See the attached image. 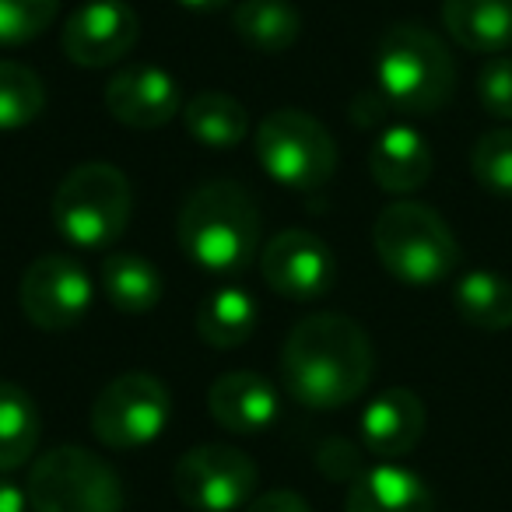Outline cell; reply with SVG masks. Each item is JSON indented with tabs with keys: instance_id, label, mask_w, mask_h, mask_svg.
I'll return each mask as SVG.
<instances>
[{
	"instance_id": "cell-1",
	"label": "cell",
	"mask_w": 512,
	"mask_h": 512,
	"mask_svg": "<svg viewBox=\"0 0 512 512\" xmlns=\"http://www.w3.org/2000/svg\"><path fill=\"white\" fill-rule=\"evenodd\" d=\"M376 351L362 323L341 313H316L292 327L281 348L288 397L313 411H334L358 400L372 383Z\"/></svg>"
},
{
	"instance_id": "cell-2",
	"label": "cell",
	"mask_w": 512,
	"mask_h": 512,
	"mask_svg": "<svg viewBox=\"0 0 512 512\" xmlns=\"http://www.w3.org/2000/svg\"><path fill=\"white\" fill-rule=\"evenodd\" d=\"M179 249L211 274H242L260 246V207L232 179L200 183L176 218Z\"/></svg>"
},
{
	"instance_id": "cell-3",
	"label": "cell",
	"mask_w": 512,
	"mask_h": 512,
	"mask_svg": "<svg viewBox=\"0 0 512 512\" xmlns=\"http://www.w3.org/2000/svg\"><path fill=\"white\" fill-rule=\"evenodd\" d=\"M376 88L386 106L400 109V113H435L453 99V53L425 25H390L376 46Z\"/></svg>"
},
{
	"instance_id": "cell-4",
	"label": "cell",
	"mask_w": 512,
	"mask_h": 512,
	"mask_svg": "<svg viewBox=\"0 0 512 512\" xmlns=\"http://www.w3.org/2000/svg\"><path fill=\"white\" fill-rule=\"evenodd\" d=\"M372 246L390 278L407 288L442 285L460 264V242L439 211L418 200H393L372 225Z\"/></svg>"
},
{
	"instance_id": "cell-5",
	"label": "cell",
	"mask_w": 512,
	"mask_h": 512,
	"mask_svg": "<svg viewBox=\"0 0 512 512\" xmlns=\"http://www.w3.org/2000/svg\"><path fill=\"white\" fill-rule=\"evenodd\" d=\"M53 225L78 249H109L123 239L134 214L130 179L109 162H85L60 179L53 193Z\"/></svg>"
},
{
	"instance_id": "cell-6",
	"label": "cell",
	"mask_w": 512,
	"mask_h": 512,
	"mask_svg": "<svg viewBox=\"0 0 512 512\" xmlns=\"http://www.w3.org/2000/svg\"><path fill=\"white\" fill-rule=\"evenodd\" d=\"M32 512H123L120 474L85 446H57L43 453L25 481Z\"/></svg>"
},
{
	"instance_id": "cell-7",
	"label": "cell",
	"mask_w": 512,
	"mask_h": 512,
	"mask_svg": "<svg viewBox=\"0 0 512 512\" xmlns=\"http://www.w3.org/2000/svg\"><path fill=\"white\" fill-rule=\"evenodd\" d=\"M256 158L288 190H320L337 172V144L330 130L302 109H274L253 134Z\"/></svg>"
},
{
	"instance_id": "cell-8",
	"label": "cell",
	"mask_w": 512,
	"mask_h": 512,
	"mask_svg": "<svg viewBox=\"0 0 512 512\" xmlns=\"http://www.w3.org/2000/svg\"><path fill=\"white\" fill-rule=\"evenodd\" d=\"M172 400L151 372H123L92 404V432L106 449L127 453L155 442L165 432Z\"/></svg>"
},
{
	"instance_id": "cell-9",
	"label": "cell",
	"mask_w": 512,
	"mask_h": 512,
	"mask_svg": "<svg viewBox=\"0 0 512 512\" xmlns=\"http://www.w3.org/2000/svg\"><path fill=\"white\" fill-rule=\"evenodd\" d=\"M256 481H260V470L253 456L225 442H204V446L186 449L172 470V488L179 502L197 512L242 509L249 505Z\"/></svg>"
},
{
	"instance_id": "cell-10",
	"label": "cell",
	"mask_w": 512,
	"mask_h": 512,
	"mask_svg": "<svg viewBox=\"0 0 512 512\" xmlns=\"http://www.w3.org/2000/svg\"><path fill=\"white\" fill-rule=\"evenodd\" d=\"M18 306L39 330H71L92 309V278L67 253L36 256L18 285Z\"/></svg>"
},
{
	"instance_id": "cell-11",
	"label": "cell",
	"mask_w": 512,
	"mask_h": 512,
	"mask_svg": "<svg viewBox=\"0 0 512 512\" xmlns=\"http://www.w3.org/2000/svg\"><path fill=\"white\" fill-rule=\"evenodd\" d=\"M141 36V18L127 0H85L64 22L60 46L78 67L120 64Z\"/></svg>"
},
{
	"instance_id": "cell-12",
	"label": "cell",
	"mask_w": 512,
	"mask_h": 512,
	"mask_svg": "<svg viewBox=\"0 0 512 512\" xmlns=\"http://www.w3.org/2000/svg\"><path fill=\"white\" fill-rule=\"evenodd\" d=\"M260 274L278 295L295 302L320 299L337 278L330 246L306 228H285L260 253Z\"/></svg>"
},
{
	"instance_id": "cell-13",
	"label": "cell",
	"mask_w": 512,
	"mask_h": 512,
	"mask_svg": "<svg viewBox=\"0 0 512 512\" xmlns=\"http://www.w3.org/2000/svg\"><path fill=\"white\" fill-rule=\"evenodd\" d=\"M106 109L130 130H158L183 113V92L179 81L155 64L123 67L106 85Z\"/></svg>"
},
{
	"instance_id": "cell-14",
	"label": "cell",
	"mask_w": 512,
	"mask_h": 512,
	"mask_svg": "<svg viewBox=\"0 0 512 512\" xmlns=\"http://www.w3.org/2000/svg\"><path fill=\"white\" fill-rule=\"evenodd\" d=\"M425 404L414 390L393 386L372 397L362 411V446L379 460H400L425 435Z\"/></svg>"
},
{
	"instance_id": "cell-15",
	"label": "cell",
	"mask_w": 512,
	"mask_h": 512,
	"mask_svg": "<svg viewBox=\"0 0 512 512\" xmlns=\"http://www.w3.org/2000/svg\"><path fill=\"white\" fill-rule=\"evenodd\" d=\"M207 411L225 432L253 435L278 421L281 400L271 379L260 372H225L207 390Z\"/></svg>"
},
{
	"instance_id": "cell-16",
	"label": "cell",
	"mask_w": 512,
	"mask_h": 512,
	"mask_svg": "<svg viewBox=\"0 0 512 512\" xmlns=\"http://www.w3.org/2000/svg\"><path fill=\"white\" fill-rule=\"evenodd\" d=\"M432 165V148L414 127H386L369 148L372 179L379 190L397 193V197L421 190L432 179Z\"/></svg>"
},
{
	"instance_id": "cell-17",
	"label": "cell",
	"mask_w": 512,
	"mask_h": 512,
	"mask_svg": "<svg viewBox=\"0 0 512 512\" xmlns=\"http://www.w3.org/2000/svg\"><path fill=\"white\" fill-rule=\"evenodd\" d=\"M344 512H435V498L421 474L397 463H379L351 481Z\"/></svg>"
},
{
	"instance_id": "cell-18",
	"label": "cell",
	"mask_w": 512,
	"mask_h": 512,
	"mask_svg": "<svg viewBox=\"0 0 512 512\" xmlns=\"http://www.w3.org/2000/svg\"><path fill=\"white\" fill-rule=\"evenodd\" d=\"M442 25L463 50L498 57L512 46V0H442Z\"/></svg>"
},
{
	"instance_id": "cell-19",
	"label": "cell",
	"mask_w": 512,
	"mask_h": 512,
	"mask_svg": "<svg viewBox=\"0 0 512 512\" xmlns=\"http://www.w3.org/2000/svg\"><path fill=\"white\" fill-rule=\"evenodd\" d=\"M102 292L123 316H144L162 302L165 281L141 253H109L102 260Z\"/></svg>"
},
{
	"instance_id": "cell-20",
	"label": "cell",
	"mask_w": 512,
	"mask_h": 512,
	"mask_svg": "<svg viewBox=\"0 0 512 512\" xmlns=\"http://www.w3.org/2000/svg\"><path fill=\"white\" fill-rule=\"evenodd\" d=\"M183 127L193 141H200L204 148L228 151L239 148L249 134V113L239 99H232L228 92H197L183 106Z\"/></svg>"
},
{
	"instance_id": "cell-21",
	"label": "cell",
	"mask_w": 512,
	"mask_h": 512,
	"mask_svg": "<svg viewBox=\"0 0 512 512\" xmlns=\"http://www.w3.org/2000/svg\"><path fill=\"white\" fill-rule=\"evenodd\" d=\"M453 309L467 327L498 330L512 327V281L495 271H470L453 285Z\"/></svg>"
},
{
	"instance_id": "cell-22",
	"label": "cell",
	"mask_w": 512,
	"mask_h": 512,
	"mask_svg": "<svg viewBox=\"0 0 512 512\" xmlns=\"http://www.w3.org/2000/svg\"><path fill=\"white\" fill-rule=\"evenodd\" d=\"M193 323H197V337L207 348H242L256 330V299L242 288H218L200 302Z\"/></svg>"
},
{
	"instance_id": "cell-23",
	"label": "cell",
	"mask_w": 512,
	"mask_h": 512,
	"mask_svg": "<svg viewBox=\"0 0 512 512\" xmlns=\"http://www.w3.org/2000/svg\"><path fill=\"white\" fill-rule=\"evenodd\" d=\"M43 418L29 390L0 379V474L25 467L36 456Z\"/></svg>"
},
{
	"instance_id": "cell-24",
	"label": "cell",
	"mask_w": 512,
	"mask_h": 512,
	"mask_svg": "<svg viewBox=\"0 0 512 512\" xmlns=\"http://www.w3.org/2000/svg\"><path fill=\"white\" fill-rule=\"evenodd\" d=\"M239 39L256 53H281L295 46L302 15L292 0H242L232 15Z\"/></svg>"
},
{
	"instance_id": "cell-25",
	"label": "cell",
	"mask_w": 512,
	"mask_h": 512,
	"mask_svg": "<svg viewBox=\"0 0 512 512\" xmlns=\"http://www.w3.org/2000/svg\"><path fill=\"white\" fill-rule=\"evenodd\" d=\"M46 109V85L32 67L0 60V130H22Z\"/></svg>"
},
{
	"instance_id": "cell-26",
	"label": "cell",
	"mask_w": 512,
	"mask_h": 512,
	"mask_svg": "<svg viewBox=\"0 0 512 512\" xmlns=\"http://www.w3.org/2000/svg\"><path fill=\"white\" fill-rule=\"evenodd\" d=\"M470 172L491 197L512 200V127H498L477 137L470 151Z\"/></svg>"
},
{
	"instance_id": "cell-27",
	"label": "cell",
	"mask_w": 512,
	"mask_h": 512,
	"mask_svg": "<svg viewBox=\"0 0 512 512\" xmlns=\"http://www.w3.org/2000/svg\"><path fill=\"white\" fill-rule=\"evenodd\" d=\"M60 0H0V46H25L53 25Z\"/></svg>"
},
{
	"instance_id": "cell-28",
	"label": "cell",
	"mask_w": 512,
	"mask_h": 512,
	"mask_svg": "<svg viewBox=\"0 0 512 512\" xmlns=\"http://www.w3.org/2000/svg\"><path fill=\"white\" fill-rule=\"evenodd\" d=\"M477 102L495 120H512V57L498 53L484 60L477 71Z\"/></svg>"
},
{
	"instance_id": "cell-29",
	"label": "cell",
	"mask_w": 512,
	"mask_h": 512,
	"mask_svg": "<svg viewBox=\"0 0 512 512\" xmlns=\"http://www.w3.org/2000/svg\"><path fill=\"white\" fill-rule=\"evenodd\" d=\"M365 446H358V442H348L341 439V435H334V439L320 442V449H316V467H320L323 477H330V481H358V477L365 474Z\"/></svg>"
},
{
	"instance_id": "cell-30",
	"label": "cell",
	"mask_w": 512,
	"mask_h": 512,
	"mask_svg": "<svg viewBox=\"0 0 512 512\" xmlns=\"http://www.w3.org/2000/svg\"><path fill=\"white\" fill-rule=\"evenodd\" d=\"M246 512H313V509H309V502L299 491L278 488V491H267V495L253 498V502L246 505Z\"/></svg>"
},
{
	"instance_id": "cell-31",
	"label": "cell",
	"mask_w": 512,
	"mask_h": 512,
	"mask_svg": "<svg viewBox=\"0 0 512 512\" xmlns=\"http://www.w3.org/2000/svg\"><path fill=\"white\" fill-rule=\"evenodd\" d=\"M0 512H29V495L8 477H0Z\"/></svg>"
},
{
	"instance_id": "cell-32",
	"label": "cell",
	"mask_w": 512,
	"mask_h": 512,
	"mask_svg": "<svg viewBox=\"0 0 512 512\" xmlns=\"http://www.w3.org/2000/svg\"><path fill=\"white\" fill-rule=\"evenodd\" d=\"M176 4L186 11H221L225 4H232V0H176Z\"/></svg>"
}]
</instances>
